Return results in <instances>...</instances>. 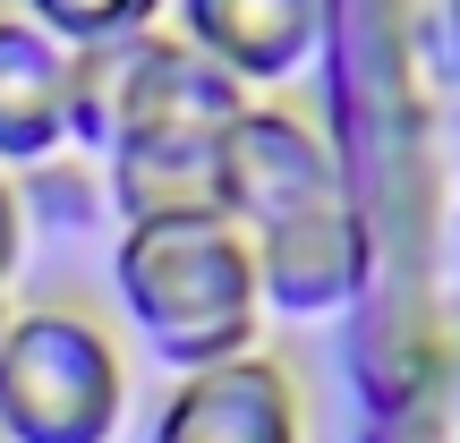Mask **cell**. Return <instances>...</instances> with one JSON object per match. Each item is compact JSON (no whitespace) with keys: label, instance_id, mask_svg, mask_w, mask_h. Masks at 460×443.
Instances as JSON below:
<instances>
[{"label":"cell","instance_id":"4fadbf2b","mask_svg":"<svg viewBox=\"0 0 460 443\" xmlns=\"http://www.w3.org/2000/svg\"><path fill=\"white\" fill-rule=\"evenodd\" d=\"M0 443H9V435H0Z\"/></svg>","mask_w":460,"mask_h":443},{"label":"cell","instance_id":"8fae6325","mask_svg":"<svg viewBox=\"0 0 460 443\" xmlns=\"http://www.w3.org/2000/svg\"><path fill=\"white\" fill-rule=\"evenodd\" d=\"M17 256H26V214H17V180L0 171V290H9Z\"/></svg>","mask_w":460,"mask_h":443},{"label":"cell","instance_id":"277c9868","mask_svg":"<svg viewBox=\"0 0 460 443\" xmlns=\"http://www.w3.org/2000/svg\"><path fill=\"white\" fill-rule=\"evenodd\" d=\"M128 418V367L85 307H26L0 332V435L111 443Z\"/></svg>","mask_w":460,"mask_h":443},{"label":"cell","instance_id":"5b68a950","mask_svg":"<svg viewBox=\"0 0 460 443\" xmlns=\"http://www.w3.org/2000/svg\"><path fill=\"white\" fill-rule=\"evenodd\" d=\"M239 128V120H230ZM230 128H154L102 163L119 222H230Z\"/></svg>","mask_w":460,"mask_h":443},{"label":"cell","instance_id":"7a4b0ae2","mask_svg":"<svg viewBox=\"0 0 460 443\" xmlns=\"http://www.w3.org/2000/svg\"><path fill=\"white\" fill-rule=\"evenodd\" d=\"M111 290L119 315L146 332V350L188 376L247 359L264 332V281L230 222H119Z\"/></svg>","mask_w":460,"mask_h":443},{"label":"cell","instance_id":"9c48e42d","mask_svg":"<svg viewBox=\"0 0 460 443\" xmlns=\"http://www.w3.org/2000/svg\"><path fill=\"white\" fill-rule=\"evenodd\" d=\"M102 205H111V188H102V171L77 163V154H51V163L17 171V214H26V230L43 222L51 239H77V230L102 222Z\"/></svg>","mask_w":460,"mask_h":443},{"label":"cell","instance_id":"3957f363","mask_svg":"<svg viewBox=\"0 0 460 443\" xmlns=\"http://www.w3.org/2000/svg\"><path fill=\"white\" fill-rule=\"evenodd\" d=\"M239 111H247V85L197 60L171 26L68 51V146L102 154V163L154 128H230Z\"/></svg>","mask_w":460,"mask_h":443},{"label":"cell","instance_id":"52a82bcc","mask_svg":"<svg viewBox=\"0 0 460 443\" xmlns=\"http://www.w3.org/2000/svg\"><path fill=\"white\" fill-rule=\"evenodd\" d=\"M171 34L230 85H281L324 43V0H180Z\"/></svg>","mask_w":460,"mask_h":443},{"label":"cell","instance_id":"6da1fadb","mask_svg":"<svg viewBox=\"0 0 460 443\" xmlns=\"http://www.w3.org/2000/svg\"><path fill=\"white\" fill-rule=\"evenodd\" d=\"M230 230L247 239L264 307L332 315L358 290V214L332 146L281 102H247L230 128Z\"/></svg>","mask_w":460,"mask_h":443},{"label":"cell","instance_id":"8992f818","mask_svg":"<svg viewBox=\"0 0 460 443\" xmlns=\"http://www.w3.org/2000/svg\"><path fill=\"white\" fill-rule=\"evenodd\" d=\"M146 443H298V384L264 350L197 367L163 393Z\"/></svg>","mask_w":460,"mask_h":443},{"label":"cell","instance_id":"30bf717a","mask_svg":"<svg viewBox=\"0 0 460 443\" xmlns=\"http://www.w3.org/2000/svg\"><path fill=\"white\" fill-rule=\"evenodd\" d=\"M51 43L85 51V43H111V34H146L163 26V0H17Z\"/></svg>","mask_w":460,"mask_h":443},{"label":"cell","instance_id":"7c38bea8","mask_svg":"<svg viewBox=\"0 0 460 443\" xmlns=\"http://www.w3.org/2000/svg\"><path fill=\"white\" fill-rule=\"evenodd\" d=\"M9 315H17V307H9V290H0V332H9Z\"/></svg>","mask_w":460,"mask_h":443},{"label":"cell","instance_id":"ba28073f","mask_svg":"<svg viewBox=\"0 0 460 443\" xmlns=\"http://www.w3.org/2000/svg\"><path fill=\"white\" fill-rule=\"evenodd\" d=\"M68 154V43L34 17H0V163L34 171Z\"/></svg>","mask_w":460,"mask_h":443}]
</instances>
